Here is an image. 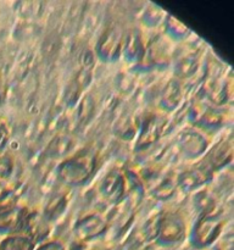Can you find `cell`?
I'll use <instances>...</instances> for the list:
<instances>
[{"instance_id":"6","label":"cell","mask_w":234,"mask_h":250,"mask_svg":"<svg viewBox=\"0 0 234 250\" xmlns=\"http://www.w3.org/2000/svg\"><path fill=\"white\" fill-rule=\"evenodd\" d=\"M106 225L105 221L98 215H90L84 217L77 224L78 236L83 239H92L94 237L99 236L105 229Z\"/></svg>"},{"instance_id":"2","label":"cell","mask_w":234,"mask_h":250,"mask_svg":"<svg viewBox=\"0 0 234 250\" xmlns=\"http://www.w3.org/2000/svg\"><path fill=\"white\" fill-rule=\"evenodd\" d=\"M183 231V222L176 215H167L158 222V236L167 243L179 241Z\"/></svg>"},{"instance_id":"7","label":"cell","mask_w":234,"mask_h":250,"mask_svg":"<svg viewBox=\"0 0 234 250\" xmlns=\"http://www.w3.org/2000/svg\"><path fill=\"white\" fill-rule=\"evenodd\" d=\"M33 239L24 234H11L0 243V250H33Z\"/></svg>"},{"instance_id":"9","label":"cell","mask_w":234,"mask_h":250,"mask_svg":"<svg viewBox=\"0 0 234 250\" xmlns=\"http://www.w3.org/2000/svg\"><path fill=\"white\" fill-rule=\"evenodd\" d=\"M37 250H65V248L58 242H48V243L41 244Z\"/></svg>"},{"instance_id":"4","label":"cell","mask_w":234,"mask_h":250,"mask_svg":"<svg viewBox=\"0 0 234 250\" xmlns=\"http://www.w3.org/2000/svg\"><path fill=\"white\" fill-rule=\"evenodd\" d=\"M23 221V211L16 205L0 207V233H7L19 229Z\"/></svg>"},{"instance_id":"10","label":"cell","mask_w":234,"mask_h":250,"mask_svg":"<svg viewBox=\"0 0 234 250\" xmlns=\"http://www.w3.org/2000/svg\"><path fill=\"white\" fill-rule=\"evenodd\" d=\"M4 139H5V131H4V128H2V127L0 126V146H1V144H2Z\"/></svg>"},{"instance_id":"3","label":"cell","mask_w":234,"mask_h":250,"mask_svg":"<svg viewBox=\"0 0 234 250\" xmlns=\"http://www.w3.org/2000/svg\"><path fill=\"white\" fill-rule=\"evenodd\" d=\"M221 229V222L217 217L207 216L202 221L199 222L197 229L195 231V239L197 244L202 247H206L211 244L216 239L217 234Z\"/></svg>"},{"instance_id":"1","label":"cell","mask_w":234,"mask_h":250,"mask_svg":"<svg viewBox=\"0 0 234 250\" xmlns=\"http://www.w3.org/2000/svg\"><path fill=\"white\" fill-rule=\"evenodd\" d=\"M95 160L90 154H80L66 160L58 168L61 180L67 185H80L94 170Z\"/></svg>"},{"instance_id":"5","label":"cell","mask_w":234,"mask_h":250,"mask_svg":"<svg viewBox=\"0 0 234 250\" xmlns=\"http://www.w3.org/2000/svg\"><path fill=\"white\" fill-rule=\"evenodd\" d=\"M124 189V181L123 176L121 173L110 172L109 175L105 177V180L101 183V193L106 199L111 200V202H116L123 194Z\"/></svg>"},{"instance_id":"8","label":"cell","mask_w":234,"mask_h":250,"mask_svg":"<svg viewBox=\"0 0 234 250\" xmlns=\"http://www.w3.org/2000/svg\"><path fill=\"white\" fill-rule=\"evenodd\" d=\"M12 171V160L9 156H0V180L7 178L11 175Z\"/></svg>"}]
</instances>
